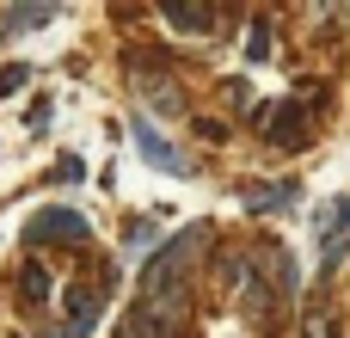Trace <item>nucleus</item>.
<instances>
[{
	"label": "nucleus",
	"mask_w": 350,
	"mask_h": 338,
	"mask_svg": "<svg viewBox=\"0 0 350 338\" xmlns=\"http://www.w3.org/2000/svg\"><path fill=\"white\" fill-rule=\"evenodd\" d=\"M25 234H31V240H74V246H80L92 228H86V216H80V209H37Z\"/></svg>",
	"instance_id": "1"
},
{
	"label": "nucleus",
	"mask_w": 350,
	"mask_h": 338,
	"mask_svg": "<svg viewBox=\"0 0 350 338\" xmlns=\"http://www.w3.org/2000/svg\"><path fill=\"white\" fill-rule=\"evenodd\" d=\"M135 148H142V160H148V166H166L172 179H191V160H185V154H178V148H172V142H166L160 129L135 123Z\"/></svg>",
	"instance_id": "2"
},
{
	"label": "nucleus",
	"mask_w": 350,
	"mask_h": 338,
	"mask_svg": "<svg viewBox=\"0 0 350 338\" xmlns=\"http://www.w3.org/2000/svg\"><path fill=\"white\" fill-rule=\"evenodd\" d=\"M68 320H74L68 338H86L92 320H98V296H92V289H68Z\"/></svg>",
	"instance_id": "3"
},
{
	"label": "nucleus",
	"mask_w": 350,
	"mask_h": 338,
	"mask_svg": "<svg viewBox=\"0 0 350 338\" xmlns=\"http://www.w3.org/2000/svg\"><path fill=\"white\" fill-rule=\"evenodd\" d=\"M49 18H55V6H12V12H0V37H6V31H12V37H18V31H37V25H49Z\"/></svg>",
	"instance_id": "4"
},
{
	"label": "nucleus",
	"mask_w": 350,
	"mask_h": 338,
	"mask_svg": "<svg viewBox=\"0 0 350 338\" xmlns=\"http://www.w3.org/2000/svg\"><path fill=\"white\" fill-rule=\"evenodd\" d=\"M160 18H166V25H178V31H209V25H215V12H209V6H160Z\"/></svg>",
	"instance_id": "5"
},
{
	"label": "nucleus",
	"mask_w": 350,
	"mask_h": 338,
	"mask_svg": "<svg viewBox=\"0 0 350 338\" xmlns=\"http://www.w3.org/2000/svg\"><path fill=\"white\" fill-rule=\"evenodd\" d=\"M277 148H301V105H277Z\"/></svg>",
	"instance_id": "6"
},
{
	"label": "nucleus",
	"mask_w": 350,
	"mask_h": 338,
	"mask_svg": "<svg viewBox=\"0 0 350 338\" xmlns=\"http://www.w3.org/2000/svg\"><path fill=\"white\" fill-rule=\"evenodd\" d=\"M289 197H295V185H265V191L252 185V191H246V209H283Z\"/></svg>",
	"instance_id": "7"
},
{
	"label": "nucleus",
	"mask_w": 350,
	"mask_h": 338,
	"mask_svg": "<svg viewBox=\"0 0 350 338\" xmlns=\"http://www.w3.org/2000/svg\"><path fill=\"white\" fill-rule=\"evenodd\" d=\"M18 296H25V302H49V271H43V265H25Z\"/></svg>",
	"instance_id": "8"
},
{
	"label": "nucleus",
	"mask_w": 350,
	"mask_h": 338,
	"mask_svg": "<svg viewBox=\"0 0 350 338\" xmlns=\"http://www.w3.org/2000/svg\"><path fill=\"white\" fill-rule=\"evenodd\" d=\"M338 228H350V197H338L332 209H320V240H332Z\"/></svg>",
	"instance_id": "9"
},
{
	"label": "nucleus",
	"mask_w": 350,
	"mask_h": 338,
	"mask_svg": "<svg viewBox=\"0 0 350 338\" xmlns=\"http://www.w3.org/2000/svg\"><path fill=\"white\" fill-rule=\"evenodd\" d=\"M55 179H62V185H80V179H86V160H80V154H62V160H55Z\"/></svg>",
	"instance_id": "10"
},
{
	"label": "nucleus",
	"mask_w": 350,
	"mask_h": 338,
	"mask_svg": "<svg viewBox=\"0 0 350 338\" xmlns=\"http://www.w3.org/2000/svg\"><path fill=\"white\" fill-rule=\"evenodd\" d=\"M25 80H31V68H18V62H12V68H0V99H12Z\"/></svg>",
	"instance_id": "11"
},
{
	"label": "nucleus",
	"mask_w": 350,
	"mask_h": 338,
	"mask_svg": "<svg viewBox=\"0 0 350 338\" xmlns=\"http://www.w3.org/2000/svg\"><path fill=\"white\" fill-rule=\"evenodd\" d=\"M246 55H252V62H265V55H271V31H265V25L246 37Z\"/></svg>",
	"instance_id": "12"
},
{
	"label": "nucleus",
	"mask_w": 350,
	"mask_h": 338,
	"mask_svg": "<svg viewBox=\"0 0 350 338\" xmlns=\"http://www.w3.org/2000/svg\"><path fill=\"white\" fill-rule=\"evenodd\" d=\"M314 338H332V326H314Z\"/></svg>",
	"instance_id": "13"
}]
</instances>
